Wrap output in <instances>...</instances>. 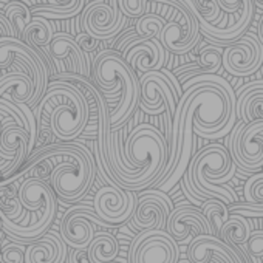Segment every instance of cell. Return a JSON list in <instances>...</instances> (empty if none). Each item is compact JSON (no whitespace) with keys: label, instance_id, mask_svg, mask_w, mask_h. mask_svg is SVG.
<instances>
[{"label":"cell","instance_id":"cell-1","mask_svg":"<svg viewBox=\"0 0 263 263\" xmlns=\"http://www.w3.org/2000/svg\"><path fill=\"white\" fill-rule=\"evenodd\" d=\"M124 155L127 164L122 169H113L115 183L134 192L154 187L169 160L164 134L152 124H138L125 138Z\"/></svg>","mask_w":263,"mask_h":263},{"label":"cell","instance_id":"cell-2","mask_svg":"<svg viewBox=\"0 0 263 263\" xmlns=\"http://www.w3.org/2000/svg\"><path fill=\"white\" fill-rule=\"evenodd\" d=\"M237 164L234 163L229 149L214 143L200 152H195L187 172L181 178V189L187 200L201 206V201L218 198L226 204L237 203V194L226 183L235 175Z\"/></svg>","mask_w":263,"mask_h":263},{"label":"cell","instance_id":"cell-3","mask_svg":"<svg viewBox=\"0 0 263 263\" xmlns=\"http://www.w3.org/2000/svg\"><path fill=\"white\" fill-rule=\"evenodd\" d=\"M41 158H53L54 161L48 183L61 201H79L90 191L96 175V161L84 144L65 141L62 144L44 146L36 149L27 163Z\"/></svg>","mask_w":263,"mask_h":263},{"label":"cell","instance_id":"cell-4","mask_svg":"<svg viewBox=\"0 0 263 263\" xmlns=\"http://www.w3.org/2000/svg\"><path fill=\"white\" fill-rule=\"evenodd\" d=\"M39 132L53 130L54 138L71 141L79 138L90 119V104L85 95L67 81H53L34 108Z\"/></svg>","mask_w":263,"mask_h":263},{"label":"cell","instance_id":"cell-5","mask_svg":"<svg viewBox=\"0 0 263 263\" xmlns=\"http://www.w3.org/2000/svg\"><path fill=\"white\" fill-rule=\"evenodd\" d=\"M93 78L102 93L121 96L110 111L111 130H119L141 102V82L135 68L116 50H102L93 61Z\"/></svg>","mask_w":263,"mask_h":263},{"label":"cell","instance_id":"cell-6","mask_svg":"<svg viewBox=\"0 0 263 263\" xmlns=\"http://www.w3.org/2000/svg\"><path fill=\"white\" fill-rule=\"evenodd\" d=\"M56 192L48 181L28 177L24 178L19 186V198L27 211L31 212L30 223L27 226L10 220L0 214L2 231L14 241L31 243L42 237L51 228L56 215Z\"/></svg>","mask_w":263,"mask_h":263},{"label":"cell","instance_id":"cell-7","mask_svg":"<svg viewBox=\"0 0 263 263\" xmlns=\"http://www.w3.org/2000/svg\"><path fill=\"white\" fill-rule=\"evenodd\" d=\"M11 64H17L34 81L36 91L28 104L33 110L47 93L48 81L51 78L50 67L44 56L31 45L19 37H0V68L7 70Z\"/></svg>","mask_w":263,"mask_h":263},{"label":"cell","instance_id":"cell-8","mask_svg":"<svg viewBox=\"0 0 263 263\" xmlns=\"http://www.w3.org/2000/svg\"><path fill=\"white\" fill-rule=\"evenodd\" d=\"M229 152L240 174H257L263 169V121H238L231 132Z\"/></svg>","mask_w":263,"mask_h":263},{"label":"cell","instance_id":"cell-9","mask_svg":"<svg viewBox=\"0 0 263 263\" xmlns=\"http://www.w3.org/2000/svg\"><path fill=\"white\" fill-rule=\"evenodd\" d=\"M130 263H178V241L166 229L140 231L130 243Z\"/></svg>","mask_w":263,"mask_h":263},{"label":"cell","instance_id":"cell-10","mask_svg":"<svg viewBox=\"0 0 263 263\" xmlns=\"http://www.w3.org/2000/svg\"><path fill=\"white\" fill-rule=\"evenodd\" d=\"M93 0L82 11V28L99 41H111L125 25V14L119 8L118 0Z\"/></svg>","mask_w":263,"mask_h":263},{"label":"cell","instance_id":"cell-11","mask_svg":"<svg viewBox=\"0 0 263 263\" xmlns=\"http://www.w3.org/2000/svg\"><path fill=\"white\" fill-rule=\"evenodd\" d=\"M96 228H110L95 211L88 206L70 208L61 221V237L70 248H88L96 235Z\"/></svg>","mask_w":263,"mask_h":263},{"label":"cell","instance_id":"cell-12","mask_svg":"<svg viewBox=\"0 0 263 263\" xmlns=\"http://www.w3.org/2000/svg\"><path fill=\"white\" fill-rule=\"evenodd\" d=\"M138 206V195L134 191H125L119 186L105 184L99 187L93 198L96 214L110 226H119L130 221Z\"/></svg>","mask_w":263,"mask_h":263},{"label":"cell","instance_id":"cell-13","mask_svg":"<svg viewBox=\"0 0 263 263\" xmlns=\"http://www.w3.org/2000/svg\"><path fill=\"white\" fill-rule=\"evenodd\" d=\"M263 65V44L258 36L248 33L223 50L224 70L238 78L254 74Z\"/></svg>","mask_w":263,"mask_h":263},{"label":"cell","instance_id":"cell-14","mask_svg":"<svg viewBox=\"0 0 263 263\" xmlns=\"http://www.w3.org/2000/svg\"><path fill=\"white\" fill-rule=\"evenodd\" d=\"M138 197V206L130 218V224L137 231L166 229L167 218L175 209L172 200L161 189H144Z\"/></svg>","mask_w":263,"mask_h":263},{"label":"cell","instance_id":"cell-15","mask_svg":"<svg viewBox=\"0 0 263 263\" xmlns=\"http://www.w3.org/2000/svg\"><path fill=\"white\" fill-rule=\"evenodd\" d=\"M0 172L4 180L14 175L30 158V134L24 127L11 124L0 128Z\"/></svg>","mask_w":263,"mask_h":263},{"label":"cell","instance_id":"cell-16","mask_svg":"<svg viewBox=\"0 0 263 263\" xmlns=\"http://www.w3.org/2000/svg\"><path fill=\"white\" fill-rule=\"evenodd\" d=\"M187 258L192 263H209L212 255H218L224 263H249V257L235 249L223 238L211 234H198L192 237L186 251Z\"/></svg>","mask_w":263,"mask_h":263},{"label":"cell","instance_id":"cell-17","mask_svg":"<svg viewBox=\"0 0 263 263\" xmlns=\"http://www.w3.org/2000/svg\"><path fill=\"white\" fill-rule=\"evenodd\" d=\"M166 231L178 241L184 243L191 234H211L214 235L212 226L203 211L200 208L191 206V204H178L171 212L167 218Z\"/></svg>","mask_w":263,"mask_h":263},{"label":"cell","instance_id":"cell-18","mask_svg":"<svg viewBox=\"0 0 263 263\" xmlns=\"http://www.w3.org/2000/svg\"><path fill=\"white\" fill-rule=\"evenodd\" d=\"M67 246L61 232H45L42 237L28 243L25 263H65L68 257Z\"/></svg>","mask_w":263,"mask_h":263},{"label":"cell","instance_id":"cell-19","mask_svg":"<svg viewBox=\"0 0 263 263\" xmlns=\"http://www.w3.org/2000/svg\"><path fill=\"white\" fill-rule=\"evenodd\" d=\"M121 54L141 74L146 71H152V70H161L160 48L154 41L147 39V36L144 34H138L135 39H132L124 47Z\"/></svg>","mask_w":263,"mask_h":263},{"label":"cell","instance_id":"cell-20","mask_svg":"<svg viewBox=\"0 0 263 263\" xmlns=\"http://www.w3.org/2000/svg\"><path fill=\"white\" fill-rule=\"evenodd\" d=\"M200 41H201L200 22L194 27H187L172 19L166 22L161 33V42L172 54H187L198 45Z\"/></svg>","mask_w":263,"mask_h":263},{"label":"cell","instance_id":"cell-21","mask_svg":"<svg viewBox=\"0 0 263 263\" xmlns=\"http://www.w3.org/2000/svg\"><path fill=\"white\" fill-rule=\"evenodd\" d=\"M47 51L53 56L54 61H65L68 59L71 64V71L90 76V67L87 62V54L79 47L76 37H73L68 33H56L50 45L47 47Z\"/></svg>","mask_w":263,"mask_h":263},{"label":"cell","instance_id":"cell-22","mask_svg":"<svg viewBox=\"0 0 263 263\" xmlns=\"http://www.w3.org/2000/svg\"><path fill=\"white\" fill-rule=\"evenodd\" d=\"M237 118L245 122L263 121V81L243 85L237 93Z\"/></svg>","mask_w":263,"mask_h":263},{"label":"cell","instance_id":"cell-23","mask_svg":"<svg viewBox=\"0 0 263 263\" xmlns=\"http://www.w3.org/2000/svg\"><path fill=\"white\" fill-rule=\"evenodd\" d=\"M36 91L34 81L27 73H5L0 76V98L30 104Z\"/></svg>","mask_w":263,"mask_h":263},{"label":"cell","instance_id":"cell-24","mask_svg":"<svg viewBox=\"0 0 263 263\" xmlns=\"http://www.w3.org/2000/svg\"><path fill=\"white\" fill-rule=\"evenodd\" d=\"M245 203L229 204V211L235 214H241L248 218L263 217V172L252 174L245 187Z\"/></svg>","mask_w":263,"mask_h":263},{"label":"cell","instance_id":"cell-25","mask_svg":"<svg viewBox=\"0 0 263 263\" xmlns=\"http://www.w3.org/2000/svg\"><path fill=\"white\" fill-rule=\"evenodd\" d=\"M22 183V181H21ZM19 181L0 186V214L24 226L30 223L31 212L27 211L19 198Z\"/></svg>","mask_w":263,"mask_h":263},{"label":"cell","instance_id":"cell-26","mask_svg":"<svg viewBox=\"0 0 263 263\" xmlns=\"http://www.w3.org/2000/svg\"><path fill=\"white\" fill-rule=\"evenodd\" d=\"M87 0H48V5L33 7V16H42L47 19H71L79 16L85 10Z\"/></svg>","mask_w":263,"mask_h":263},{"label":"cell","instance_id":"cell-27","mask_svg":"<svg viewBox=\"0 0 263 263\" xmlns=\"http://www.w3.org/2000/svg\"><path fill=\"white\" fill-rule=\"evenodd\" d=\"M119 254V243L108 231L96 232L93 241L88 245V255L91 263H113Z\"/></svg>","mask_w":263,"mask_h":263},{"label":"cell","instance_id":"cell-28","mask_svg":"<svg viewBox=\"0 0 263 263\" xmlns=\"http://www.w3.org/2000/svg\"><path fill=\"white\" fill-rule=\"evenodd\" d=\"M166 25V21L160 16V14H144L141 16L138 21H137V33L138 34H144L147 36V39L154 41L158 48H160V53H161V61H160V65H161V70L164 68L166 62L169 61V51L167 48L164 47V44L161 42V33H163V28Z\"/></svg>","mask_w":263,"mask_h":263},{"label":"cell","instance_id":"cell-29","mask_svg":"<svg viewBox=\"0 0 263 263\" xmlns=\"http://www.w3.org/2000/svg\"><path fill=\"white\" fill-rule=\"evenodd\" d=\"M251 234H252V226L248 217L232 212L220 231V238H223L226 243L238 249V246H243L248 241Z\"/></svg>","mask_w":263,"mask_h":263},{"label":"cell","instance_id":"cell-30","mask_svg":"<svg viewBox=\"0 0 263 263\" xmlns=\"http://www.w3.org/2000/svg\"><path fill=\"white\" fill-rule=\"evenodd\" d=\"M54 34L56 33H54V25L51 24V19L34 16L19 39H22L31 47H48Z\"/></svg>","mask_w":263,"mask_h":263},{"label":"cell","instance_id":"cell-31","mask_svg":"<svg viewBox=\"0 0 263 263\" xmlns=\"http://www.w3.org/2000/svg\"><path fill=\"white\" fill-rule=\"evenodd\" d=\"M201 211L206 215V218L209 220L212 231H214V235L220 237V231L231 215L229 204H226L224 201H221L218 198H209V200L203 201Z\"/></svg>","mask_w":263,"mask_h":263},{"label":"cell","instance_id":"cell-32","mask_svg":"<svg viewBox=\"0 0 263 263\" xmlns=\"http://www.w3.org/2000/svg\"><path fill=\"white\" fill-rule=\"evenodd\" d=\"M5 14L7 17L11 21L13 27L16 28L17 37L22 36V33L25 31L27 25L33 21V13L30 10V7L24 2H19V0H11L8 2V5L5 7Z\"/></svg>","mask_w":263,"mask_h":263},{"label":"cell","instance_id":"cell-33","mask_svg":"<svg viewBox=\"0 0 263 263\" xmlns=\"http://www.w3.org/2000/svg\"><path fill=\"white\" fill-rule=\"evenodd\" d=\"M200 64L204 70L203 74L217 73L223 65V48L217 45H208L200 51Z\"/></svg>","mask_w":263,"mask_h":263},{"label":"cell","instance_id":"cell-34","mask_svg":"<svg viewBox=\"0 0 263 263\" xmlns=\"http://www.w3.org/2000/svg\"><path fill=\"white\" fill-rule=\"evenodd\" d=\"M25 252L27 248L24 243L14 241L2 243V257H0V263H25Z\"/></svg>","mask_w":263,"mask_h":263},{"label":"cell","instance_id":"cell-35","mask_svg":"<svg viewBox=\"0 0 263 263\" xmlns=\"http://www.w3.org/2000/svg\"><path fill=\"white\" fill-rule=\"evenodd\" d=\"M245 246V252L249 255V260L252 263H263V231H252L251 237L248 238V241L243 245Z\"/></svg>","mask_w":263,"mask_h":263},{"label":"cell","instance_id":"cell-36","mask_svg":"<svg viewBox=\"0 0 263 263\" xmlns=\"http://www.w3.org/2000/svg\"><path fill=\"white\" fill-rule=\"evenodd\" d=\"M121 11L127 17H141L147 14V8L151 5L149 0H118Z\"/></svg>","mask_w":263,"mask_h":263},{"label":"cell","instance_id":"cell-37","mask_svg":"<svg viewBox=\"0 0 263 263\" xmlns=\"http://www.w3.org/2000/svg\"><path fill=\"white\" fill-rule=\"evenodd\" d=\"M76 41H78V44H79V47L82 48V51H84V53L96 51V50H98V47H99V44L102 42V41H99V39L93 37L91 34L85 33V31L79 33V34L76 36Z\"/></svg>","mask_w":263,"mask_h":263},{"label":"cell","instance_id":"cell-38","mask_svg":"<svg viewBox=\"0 0 263 263\" xmlns=\"http://www.w3.org/2000/svg\"><path fill=\"white\" fill-rule=\"evenodd\" d=\"M249 0H217L220 10L226 14H235L238 13Z\"/></svg>","mask_w":263,"mask_h":263},{"label":"cell","instance_id":"cell-39","mask_svg":"<svg viewBox=\"0 0 263 263\" xmlns=\"http://www.w3.org/2000/svg\"><path fill=\"white\" fill-rule=\"evenodd\" d=\"M65 263H91L88 248H71Z\"/></svg>","mask_w":263,"mask_h":263},{"label":"cell","instance_id":"cell-40","mask_svg":"<svg viewBox=\"0 0 263 263\" xmlns=\"http://www.w3.org/2000/svg\"><path fill=\"white\" fill-rule=\"evenodd\" d=\"M0 37H17L16 28L7 17L5 11H0Z\"/></svg>","mask_w":263,"mask_h":263},{"label":"cell","instance_id":"cell-41","mask_svg":"<svg viewBox=\"0 0 263 263\" xmlns=\"http://www.w3.org/2000/svg\"><path fill=\"white\" fill-rule=\"evenodd\" d=\"M138 36V33H137V28H130V30H127L121 37H119V41L116 42V45H115V50L118 51V53H121L122 50H124V47L132 41V39H135Z\"/></svg>","mask_w":263,"mask_h":263},{"label":"cell","instance_id":"cell-42","mask_svg":"<svg viewBox=\"0 0 263 263\" xmlns=\"http://www.w3.org/2000/svg\"><path fill=\"white\" fill-rule=\"evenodd\" d=\"M4 2H11V0H4ZM19 2H24V4H27L28 7H36V5L41 4V0H19Z\"/></svg>","mask_w":263,"mask_h":263},{"label":"cell","instance_id":"cell-43","mask_svg":"<svg viewBox=\"0 0 263 263\" xmlns=\"http://www.w3.org/2000/svg\"><path fill=\"white\" fill-rule=\"evenodd\" d=\"M257 34H258V39H260V41H261V44H263V16H261V19H260V22H258Z\"/></svg>","mask_w":263,"mask_h":263},{"label":"cell","instance_id":"cell-44","mask_svg":"<svg viewBox=\"0 0 263 263\" xmlns=\"http://www.w3.org/2000/svg\"><path fill=\"white\" fill-rule=\"evenodd\" d=\"M180 263H192V261H191V260L187 258V260H184V261H180Z\"/></svg>","mask_w":263,"mask_h":263},{"label":"cell","instance_id":"cell-45","mask_svg":"<svg viewBox=\"0 0 263 263\" xmlns=\"http://www.w3.org/2000/svg\"><path fill=\"white\" fill-rule=\"evenodd\" d=\"M258 2H261V4H263V0H258Z\"/></svg>","mask_w":263,"mask_h":263}]
</instances>
